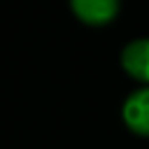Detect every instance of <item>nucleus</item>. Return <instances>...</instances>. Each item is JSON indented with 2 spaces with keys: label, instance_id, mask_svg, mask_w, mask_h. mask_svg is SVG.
<instances>
[{
  "label": "nucleus",
  "instance_id": "1",
  "mask_svg": "<svg viewBox=\"0 0 149 149\" xmlns=\"http://www.w3.org/2000/svg\"><path fill=\"white\" fill-rule=\"evenodd\" d=\"M121 116H123V123L135 135L149 137V86L137 88L126 98Z\"/></svg>",
  "mask_w": 149,
  "mask_h": 149
},
{
  "label": "nucleus",
  "instance_id": "2",
  "mask_svg": "<svg viewBox=\"0 0 149 149\" xmlns=\"http://www.w3.org/2000/svg\"><path fill=\"white\" fill-rule=\"evenodd\" d=\"M121 65L133 79L149 86V37L128 42L121 51Z\"/></svg>",
  "mask_w": 149,
  "mask_h": 149
},
{
  "label": "nucleus",
  "instance_id": "3",
  "mask_svg": "<svg viewBox=\"0 0 149 149\" xmlns=\"http://www.w3.org/2000/svg\"><path fill=\"white\" fill-rule=\"evenodd\" d=\"M74 16L88 26H105L119 12V0H70Z\"/></svg>",
  "mask_w": 149,
  "mask_h": 149
}]
</instances>
